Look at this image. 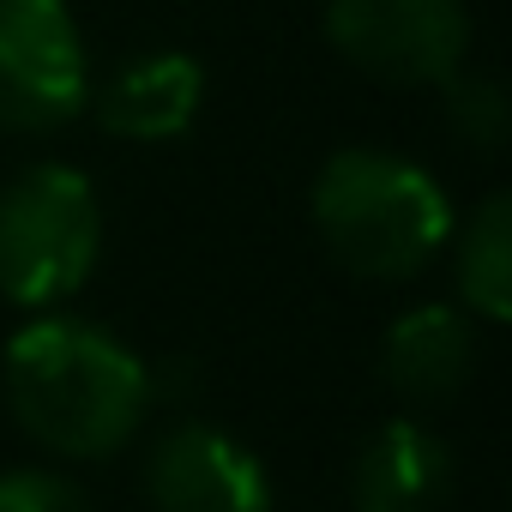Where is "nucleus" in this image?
I'll list each match as a JSON object with an SVG mask.
<instances>
[{
    "label": "nucleus",
    "instance_id": "nucleus-1",
    "mask_svg": "<svg viewBox=\"0 0 512 512\" xmlns=\"http://www.w3.org/2000/svg\"><path fill=\"white\" fill-rule=\"evenodd\" d=\"M151 398V368L91 320L49 314L7 344V404L19 428L61 458L121 452L139 434Z\"/></svg>",
    "mask_w": 512,
    "mask_h": 512
},
{
    "label": "nucleus",
    "instance_id": "nucleus-2",
    "mask_svg": "<svg viewBox=\"0 0 512 512\" xmlns=\"http://www.w3.org/2000/svg\"><path fill=\"white\" fill-rule=\"evenodd\" d=\"M314 229L344 272L404 284L452 241V199L410 157L350 145L314 175Z\"/></svg>",
    "mask_w": 512,
    "mask_h": 512
},
{
    "label": "nucleus",
    "instance_id": "nucleus-3",
    "mask_svg": "<svg viewBox=\"0 0 512 512\" xmlns=\"http://www.w3.org/2000/svg\"><path fill=\"white\" fill-rule=\"evenodd\" d=\"M103 253V211L73 163H31L0 193V296L13 308L67 302Z\"/></svg>",
    "mask_w": 512,
    "mask_h": 512
},
{
    "label": "nucleus",
    "instance_id": "nucleus-4",
    "mask_svg": "<svg viewBox=\"0 0 512 512\" xmlns=\"http://www.w3.org/2000/svg\"><path fill=\"white\" fill-rule=\"evenodd\" d=\"M91 103L67 0H0V133H55Z\"/></svg>",
    "mask_w": 512,
    "mask_h": 512
},
{
    "label": "nucleus",
    "instance_id": "nucleus-5",
    "mask_svg": "<svg viewBox=\"0 0 512 512\" xmlns=\"http://www.w3.org/2000/svg\"><path fill=\"white\" fill-rule=\"evenodd\" d=\"M332 49L386 85H446L464 67L470 19L458 0H332Z\"/></svg>",
    "mask_w": 512,
    "mask_h": 512
},
{
    "label": "nucleus",
    "instance_id": "nucleus-6",
    "mask_svg": "<svg viewBox=\"0 0 512 512\" xmlns=\"http://www.w3.org/2000/svg\"><path fill=\"white\" fill-rule=\"evenodd\" d=\"M145 494L157 512H272L260 458L211 422H181L151 446Z\"/></svg>",
    "mask_w": 512,
    "mask_h": 512
},
{
    "label": "nucleus",
    "instance_id": "nucleus-7",
    "mask_svg": "<svg viewBox=\"0 0 512 512\" xmlns=\"http://www.w3.org/2000/svg\"><path fill=\"white\" fill-rule=\"evenodd\" d=\"M452 500V452L422 422H386L356 452L350 512H446Z\"/></svg>",
    "mask_w": 512,
    "mask_h": 512
},
{
    "label": "nucleus",
    "instance_id": "nucleus-8",
    "mask_svg": "<svg viewBox=\"0 0 512 512\" xmlns=\"http://www.w3.org/2000/svg\"><path fill=\"white\" fill-rule=\"evenodd\" d=\"M205 103V67L181 49H163V55H145L133 67H121L103 91H97V121L115 133V139H133V145H169L193 127Z\"/></svg>",
    "mask_w": 512,
    "mask_h": 512
},
{
    "label": "nucleus",
    "instance_id": "nucleus-9",
    "mask_svg": "<svg viewBox=\"0 0 512 512\" xmlns=\"http://www.w3.org/2000/svg\"><path fill=\"white\" fill-rule=\"evenodd\" d=\"M470 368H476V326L464 320V308H446V302L398 314L386 332V350H380V374L404 404L458 398Z\"/></svg>",
    "mask_w": 512,
    "mask_h": 512
},
{
    "label": "nucleus",
    "instance_id": "nucleus-10",
    "mask_svg": "<svg viewBox=\"0 0 512 512\" xmlns=\"http://www.w3.org/2000/svg\"><path fill=\"white\" fill-rule=\"evenodd\" d=\"M458 290L476 320H488V326L512 320V199L506 193H488L464 223Z\"/></svg>",
    "mask_w": 512,
    "mask_h": 512
},
{
    "label": "nucleus",
    "instance_id": "nucleus-11",
    "mask_svg": "<svg viewBox=\"0 0 512 512\" xmlns=\"http://www.w3.org/2000/svg\"><path fill=\"white\" fill-rule=\"evenodd\" d=\"M446 115H452V127H458L476 151H500V139H506V97H500L494 79L458 67V73L446 79Z\"/></svg>",
    "mask_w": 512,
    "mask_h": 512
},
{
    "label": "nucleus",
    "instance_id": "nucleus-12",
    "mask_svg": "<svg viewBox=\"0 0 512 512\" xmlns=\"http://www.w3.org/2000/svg\"><path fill=\"white\" fill-rule=\"evenodd\" d=\"M0 512H91V500L55 470H7L0 476Z\"/></svg>",
    "mask_w": 512,
    "mask_h": 512
}]
</instances>
